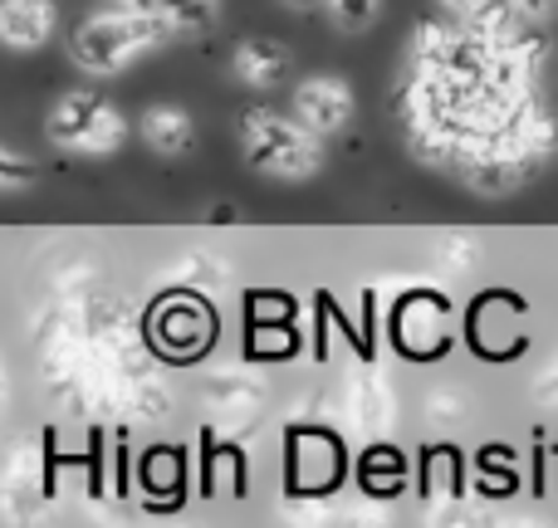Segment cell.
I'll use <instances>...</instances> for the list:
<instances>
[{
    "instance_id": "cell-1",
    "label": "cell",
    "mask_w": 558,
    "mask_h": 528,
    "mask_svg": "<svg viewBox=\"0 0 558 528\" xmlns=\"http://www.w3.org/2000/svg\"><path fill=\"white\" fill-rule=\"evenodd\" d=\"M172 25L162 15H137V10H113L108 5L104 15H88L84 25L69 35V59H74L84 74L94 78H113L123 69H133L137 59H147L153 49L167 45Z\"/></svg>"
},
{
    "instance_id": "cell-2",
    "label": "cell",
    "mask_w": 558,
    "mask_h": 528,
    "mask_svg": "<svg viewBox=\"0 0 558 528\" xmlns=\"http://www.w3.org/2000/svg\"><path fill=\"white\" fill-rule=\"evenodd\" d=\"M241 152L255 172L275 176V182H304L324 167V147H318L314 127L275 113V108H251L241 118Z\"/></svg>"
},
{
    "instance_id": "cell-3",
    "label": "cell",
    "mask_w": 558,
    "mask_h": 528,
    "mask_svg": "<svg viewBox=\"0 0 558 528\" xmlns=\"http://www.w3.org/2000/svg\"><path fill=\"white\" fill-rule=\"evenodd\" d=\"M45 137L69 157H108L128 143V123L98 88H69L45 118Z\"/></svg>"
},
{
    "instance_id": "cell-4",
    "label": "cell",
    "mask_w": 558,
    "mask_h": 528,
    "mask_svg": "<svg viewBox=\"0 0 558 528\" xmlns=\"http://www.w3.org/2000/svg\"><path fill=\"white\" fill-rule=\"evenodd\" d=\"M294 118L304 127H314L318 137H333L348 127L353 118V88L338 74H308L304 84L294 88Z\"/></svg>"
},
{
    "instance_id": "cell-5",
    "label": "cell",
    "mask_w": 558,
    "mask_h": 528,
    "mask_svg": "<svg viewBox=\"0 0 558 528\" xmlns=\"http://www.w3.org/2000/svg\"><path fill=\"white\" fill-rule=\"evenodd\" d=\"M59 29L54 0H5L0 5V39L10 49H39Z\"/></svg>"
},
{
    "instance_id": "cell-6",
    "label": "cell",
    "mask_w": 558,
    "mask_h": 528,
    "mask_svg": "<svg viewBox=\"0 0 558 528\" xmlns=\"http://www.w3.org/2000/svg\"><path fill=\"white\" fill-rule=\"evenodd\" d=\"M231 74L241 78L245 88H279L289 74V54L275 39H241L231 54Z\"/></svg>"
},
{
    "instance_id": "cell-7",
    "label": "cell",
    "mask_w": 558,
    "mask_h": 528,
    "mask_svg": "<svg viewBox=\"0 0 558 528\" xmlns=\"http://www.w3.org/2000/svg\"><path fill=\"white\" fill-rule=\"evenodd\" d=\"M143 143L157 147V152H167V157L186 152V147L196 143L192 113H186L182 103H153V108L143 113Z\"/></svg>"
},
{
    "instance_id": "cell-8",
    "label": "cell",
    "mask_w": 558,
    "mask_h": 528,
    "mask_svg": "<svg viewBox=\"0 0 558 528\" xmlns=\"http://www.w3.org/2000/svg\"><path fill=\"white\" fill-rule=\"evenodd\" d=\"M162 20L172 25V35H202L216 15H221V0H162Z\"/></svg>"
},
{
    "instance_id": "cell-9",
    "label": "cell",
    "mask_w": 558,
    "mask_h": 528,
    "mask_svg": "<svg viewBox=\"0 0 558 528\" xmlns=\"http://www.w3.org/2000/svg\"><path fill=\"white\" fill-rule=\"evenodd\" d=\"M377 5H383V0H328V10H333V20H338L343 29L373 25V20H377Z\"/></svg>"
},
{
    "instance_id": "cell-10",
    "label": "cell",
    "mask_w": 558,
    "mask_h": 528,
    "mask_svg": "<svg viewBox=\"0 0 558 528\" xmlns=\"http://www.w3.org/2000/svg\"><path fill=\"white\" fill-rule=\"evenodd\" d=\"M25 182H29V167L20 162V152H5V157H0V186H5V192H20Z\"/></svg>"
},
{
    "instance_id": "cell-11",
    "label": "cell",
    "mask_w": 558,
    "mask_h": 528,
    "mask_svg": "<svg viewBox=\"0 0 558 528\" xmlns=\"http://www.w3.org/2000/svg\"><path fill=\"white\" fill-rule=\"evenodd\" d=\"M514 10H520L524 20H549L558 10V0H514Z\"/></svg>"
},
{
    "instance_id": "cell-12",
    "label": "cell",
    "mask_w": 558,
    "mask_h": 528,
    "mask_svg": "<svg viewBox=\"0 0 558 528\" xmlns=\"http://www.w3.org/2000/svg\"><path fill=\"white\" fill-rule=\"evenodd\" d=\"M108 5H113V10H137V15H153L162 0H108ZM157 15H162V10H157Z\"/></svg>"
},
{
    "instance_id": "cell-13",
    "label": "cell",
    "mask_w": 558,
    "mask_h": 528,
    "mask_svg": "<svg viewBox=\"0 0 558 528\" xmlns=\"http://www.w3.org/2000/svg\"><path fill=\"white\" fill-rule=\"evenodd\" d=\"M441 5H446V10H451V15H471V10H475V5H481V0H441Z\"/></svg>"
},
{
    "instance_id": "cell-14",
    "label": "cell",
    "mask_w": 558,
    "mask_h": 528,
    "mask_svg": "<svg viewBox=\"0 0 558 528\" xmlns=\"http://www.w3.org/2000/svg\"><path fill=\"white\" fill-rule=\"evenodd\" d=\"M284 5H289V10H314L318 0H284Z\"/></svg>"
}]
</instances>
